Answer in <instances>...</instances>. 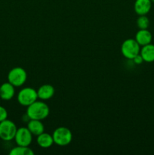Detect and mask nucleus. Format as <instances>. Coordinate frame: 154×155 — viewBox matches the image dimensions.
Segmentation results:
<instances>
[{
  "label": "nucleus",
  "instance_id": "1",
  "mask_svg": "<svg viewBox=\"0 0 154 155\" xmlns=\"http://www.w3.org/2000/svg\"><path fill=\"white\" fill-rule=\"evenodd\" d=\"M27 116L30 120H43L48 117L50 114V108L48 104L43 101H37L27 107Z\"/></svg>",
  "mask_w": 154,
  "mask_h": 155
},
{
  "label": "nucleus",
  "instance_id": "2",
  "mask_svg": "<svg viewBox=\"0 0 154 155\" xmlns=\"http://www.w3.org/2000/svg\"><path fill=\"white\" fill-rule=\"evenodd\" d=\"M54 143L59 146H66L72 142V132L65 127H60L56 129L52 134Z\"/></svg>",
  "mask_w": 154,
  "mask_h": 155
},
{
  "label": "nucleus",
  "instance_id": "3",
  "mask_svg": "<svg viewBox=\"0 0 154 155\" xmlns=\"http://www.w3.org/2000/svg\"><path fill=\"white\" fill-rule=\"evenodd\" d=\"M140 45L134 39H128L122 42L121 52L127 59L132 60L135 56L140 54Z\"/></svg>",
  "mask_w": 154,
  "mask_h": 155
},
{
  "label": "nucleus",
  "instance_id": "4",
  "mask_svg": "<svg viewBox=\"0 0 154 155\" xmlns=\"http://www.w3.org/2000/svg\"><path fill=\"white\" fill-rule=\"evenodd\" d=\"M17 126L10 120H5L0 122V139L5 142H9L14 139L17 133Z\"/></svg>",
  "mask_w": 154,
  "mask_h": 155
},
{
  "label": "nucleus",
  "instance_id": "5",
  "mask_svg": "<svg viewBox=\"0 0 154 155\" xmlns=\"http://www.w3.org/2000/svg\"><path fill=\"white\" fill-rule=\"evenodd\" d=\"M27 79V71L21 67H16L8 74V81L15 87H20L26 83Z\"/></svg>",
  "mask_w": 154,
  "mask_h": 155
},
{
  "label": "nucleus",
  "instance_id": "6",
  "mask_svg": "<svg viewBox=\"0 0 154 155\" xmlns=\"http://www.w3.org/2000/svg\"><path fill=\"white\" fill-rule=\"evenodd\" d=\"M17 98L21 105L28 107L38 99L37 91L31 87L23 88L18 92Z\"/></svg>",
  "mask_w": 154,
  "mask_h": 155
},
{
  "label": "nucleus",
  "instance_id": "7",
  "mask_svg": "<svg viewBox=\"0 0 154 155\" xmlns=\"http://www.w3.org/2000/svg\"><path fill=\"white\" fill-rule=\"evenodd\" d=\"M14 140L17 145L30 146L33 142V134L27 127H21L17 130Z\"/></svg>",
  "mask_w": 154,
  "mask_h": 155
},
{
  "label": "nucleus",
  "instance_id": "8",
  "mask_svg": "<svg viewBox=\"0 0 154 155\" xmlns=\"http://www.w3.org/2000/svg\"><path fill=\"white\" fill-rule=\"evenodd\" d=\"M15 95V86L9 82L4 83L0 86V98L4 101L12 99Z\"/></svg>",
  "mask_w": 154,
  "mask_h": 155
},
{
  "label": "nucleus",
  "instance_id": "9",
  "mask_svg": "<svg viewBox=\"0 0 154 155\" xmlns=\"http://www.w3.org/2000/svg\"><path fill=\"white\" fill-rule=\"evenodd\" d=\"M152 7L151 0H136L134 5V12L138 15H146Z\"/></svg>",
  "mask_w": 154,
  "mask_h": 155
},
{
  "label": "nucleus",
  "instance_id": "10",
  "mask_svg": "<svg viewBox=\"0 0 154 155\" xmlns=\"http://www.w3.org/2000/svg\"><path fill=\"white\" fill-rule=\"evenodd\" d=\"M134 39L137 41V43L140 46H143V45L151 43L152 36L147 29H139L138 31L136 33L135 39Z\"/></svg>",
  "mask_w": 154,
  "mask_h": 155
},
{
  "label": "nucleus",
  "instance_id": "11",
  "mask_svg": "<svg viewBox=\"0 0 154 155\" xmlns=\"http://www.w3.org/2000/svg\"><path fill=\"white\" fill-rule=\"evenodd\" d=\"M54 92H55V90H54V86L50 84H44L38 89V98L42 101L48 100L54 96Z\"/></svg>",
  "mask_w": 154,
  "mask_h": 155
},
{
  "label": "nucleus",
  "instance_id": "12",
  "mask_svg": "<svg viewBox=\"0 0 154 155\" xmlns=\"http://www.w3.org/2000/svg\"><path fill=\"white\" fill-rule=\"evenodd\" d=\"M27 127L31 132L33 136H39L45 131V127L42 120H30L27 122Z\"/></svg>",
  "mask_w": 154,
  "mask_h": 155
},
{
  "label": "nucleus",
  "instance_id": "13",
  "mask_svg": "<svg viewBox=\"0 0 154 155\" xmlns=\"http://www.w3.org/2000/svg\"><path fill=\"white\" fill-rule=\"evenodd\" d=\"M140 54L141 55L143 61L151 63L154 61V45L153 44H147L142 46L140 48Z\"/></svg>",
  "mask_w": 154,
  "mask_h": 155
},
{
  "label": "nucleus",
  "instance_id": "14",
  "mask_svg": "<svg viewBox=\"0 0 154 155\" xmlns=\"http://www.w3.org/2000/svg\"><path fill=\"white\" fill-rule=\"evenodd\" d=\"M36 142L42 148H48L54 144V139H53L52 135L49 133H42L40 135L37 136Z\"/></svg>",
  "mask_w": 154,
  "mask_h": 155
},
{
  "label": "nucleus",
  "instance_id": "15",
  "mask_svg": "<svg viewBox=\"0 0 154 155\" xmlns=\"http://www.w3.org/2000/svg\"><path fill=\"white\" fill-rule=\"evenodd\" d=\"M10 155H33L34 151L29 148V146H21L17 145L14 148H11L9 152Z\"/></svg>",
  "mask_w": 154,
  "mask_h": 155
},
{
  "label": "nucleus",
  "instance_id": "16",
  "mask_svg": "<svg viewBox=\"0 0 154 155\" xmlns=\"http://www.w3.org/2000/svg\"><path fill=\"white\" fill-rule=\"evenodd\" d=\"M137 26L139 29H147L149 26V20L146 15H140L137 20Z\"/></svg>",
  "mask_w": 154,
  "mask_h": 155
},
{
  "label": "nucleus",
  "instance_id": "17",
  "mask_svg": "<svg viewBox=\"0 0 154 155\" xmlns=\"http://www.w3.org/2000/svg\"><path fill=\"white\" fill-rule=\"evenodd\" d=\"M8 111L4 107L0 105V122L5 120L8 119Z\"/></svg>",
  "mask_w": 154,
  "mask_h": 155
},
{
  "label": "nucleus",
  "instance_id": "18",
  "mask_svg": "<svg viewBox=\"0 0 154 155\" xmlns=\"http://www.w3.org/2000/svg\"><path fill=\"white\" fill-rule=\"evenodd\" d=\"M132 61H134V64H141L143 62V58H142L141 55H140V54H137V56H135V57L132 59Z\"/></svg>",
  "mask_w": 154,
  "mask_h": 155
},
{
  "label": "nucleus",
  "instance_id": "19",
  "mask_svg": "<svg viewBox=\"0 0 154 155\" xmlns=\"http://www.w3.org/2000/svg\"><path fill=\"white\" fill-rule=\"evenodd\" d=\"M151 2H154V0H151Z\"/></svg>",
  "mask_w": 154,
  "mask_h": 155
}]
</instances>
